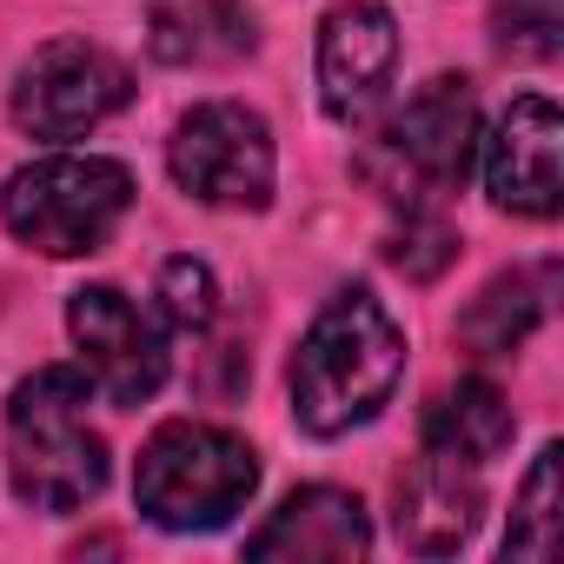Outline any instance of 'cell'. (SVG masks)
I'll return each mask as SVG.
<instances>
[{"label":"cell","instance_id":"4","mask_svg":"<svg viewBox=\"0 0 564 564\" xmlns=\"http://www.w3.org/2000/svg\"><path fill=\"white\" fill-rule=\"evenodd\" d=\"M133 206V180L120 160H94V153H54L34 160L8 180L0 193V213H8L14 239H28L34 252L74 259L107 246V232L127 219Z\"/></svg>","mask_w":564,"mask_h":564},{"label":"cell","instance_id":"14","mask_svg":"<svg viewBox=\"0 0 564 564\" xmlns=\"http://www.w3.org/2000/svg\"><path fill=\"white\" fill-rule=\"evenodd\" d=\"M551 286H557V265H531V272H505L471 300V313L458 319V346L471 359H505L531 339V326L544 319L551 306Z\"/></svg>","mask_w":564,"mask_h":564},{"label":"cell","instance_id":"8","mask_svg":"<svg viewBox=\"0 0 564 564\" xmlns=\"http://www.w3.org/2000/svg\"><path fill=\"white\" fill-rule=\"evenodd\" d=\"M74 346L87 359V379L113 399V405H140L160 392L166 379V339L160 326L120 293V286H80L67 306Z\"/></svg>","mask_w":564,"mask_h":564},{"label":"cell","instance_id":"1","mask_svg":"<svg viewBox=\"0 0 564 564\" xmlns=\"http://www.w3.org/2000/svg\"><path fill=\"white\" fill-rule=\"evenodd\" d=\"M399 372H405V333L366 286H352L313 319V333L293 352V419L313 438H339L392 399Z\"/></svg>","mask_w":564,"mask_h":564},{"label":"cell","instance_id":"9","mask_svg":"<svg viewBox=\"0 0 564 564\" xmlns=\"http://www.w3.org/2000/svg\"><path fill=\"white\" fill-rule=\"evenodd\" d=\"M485 186L518 219H551L564 206V120L544 94H524L498 113L485 140Z\"/></svg>","mask_w":564,"mask_h":564},{"label":"cell","instance_id":"16","mask_svg":"<svg viewBox=\"0 0 564 564\" xmlns=\"http://www.w3.org/2000/svg\"><path fill=\"white\" fill-rule=\"evenodd\" d=\"M557 458H564V452L544 445L538 465H531V478H524V491H518V505H511L505 551L524 557V564H544V557L557 551Z\"/></svg>","mask_w":564,"mask_h":564},{"label":"cell","instance_id":"12","mask_svg":"<svg viewBox=\"0 0 564 564\" xmlns=\"http://www.w3.org/2000/svg\"><path fill=\"white\" fill-rule=\"evenodd\" d=\"M372 551V524H366V505L339 485H306L279 505L252 538H246V557H366Z\"/></svg>","mask_w":564,"mask_h":564},{"label":"cell","instance_id":"10","mask_svg":"<svg viewBox=\"0 0 564 564\" xmlns=\"http://www.w3.org/2000/svg\"><path fill=\"white\" fill-rule=\"evenodd\" d=\"M399 67V21L379 8V0H339L319 28V100L333 120L359 127Z\"/></svg>","mask_w":564,"mask_h":564},{"label":"cell","instance_id":"6","mask_svg":"<svg viewBox=\"0 0 564 564\" xmlns=\"http://www.w3.org/2000/svg\"><path fill=\"white\" fill-rule=\"evenodd\" d=\"M127 100H133V80L107 47L54 41L14 80V127L34 133V140H80L107 113H120Z\"/></svg>","mask_w":564,"mask_h":564},{"label":"cell","instance_id":"2","mask_svg":"<svg viewBox=\"0 0 564 564\" xmlns=\"http://www.w3.org/2000/svg\"><path fill=\"white\" fill-rule=\"evenodd\" d=\"M94 379L74 366H41L8 399V478L34 511H80L107 491V438L87 425Z\"/></svg>","mask_w":564,"mask_h":564},{"label":"cell","instance_id":"11","mask_svg":"<svg viewBox=\"0 0 564 564\" xmlns=\"http://www.w3.org/2000/svg\"><path fill=\"white\" fill-rule=\"evenodd\" d=\"M392 531L405 551L419 557H445L458 551L471 531H478V511H485V491H478V465L471 458H452L438 445H425V458H412L399 471V491H392Z\"/></svg>","mask_w":564,"mask_h":564},{"label":"cell","instance_id":"3","mask_svg":"<svg viewBox=\"0 0 564 564\" xmlns=\"http://www.w3.org/2000/svg\"><path fill=\"white\" fill-rule=\"evenodd\" d=\"M252 491H259L252 445L219 425H193V419L160 425L133 471V505L160 531H219L232 511H246Z\"/></svg>","mask_w":564,"mask_h":564},{"label":"cell","instance_id":"7","mask_svg":"<svg viewBox=\"0 0 564 564\" xmlns=\"http://www.w3.org/2000/svg\"><path fill=\"white\" fill-rule=\"evenodd\" d=\"M173 180L206 206H265L272 199V133L239 100H206L173 133Z\"/></svg>","mask_w":564,"mask_h":564},{"label":"cell","instance_id":"13","mask_svg":"<svg viewBox=\"0 0 564 564\" xmlns=\"http://www.w3.org/2000/svg\"><path fill=\"white\" fill-rule=\"evenodd\" d=\"M246 0H147V47L166 67H226L252 54Z\"/></svg>","mask_w":564,"mask_h":564},{"label":"cell","instance_id":"5","mask_svg":"<svg viewBox=\"0 0 564 564\" xmlns=\"http://www.w3.org/2000/svg\"><path fill=\"white\" fill-rule=\"evenodd\" d=\"M471 140H478V94H471V80L445 74V80L419 87L405 100V113L379 133V147L366 153V180H379V193L412 213L465 180Z\"/></svg>","mask_w":564,"mask_h":564},{"label":"cell","instance_id":"19","mask_svg":"<svg viewBox=\"0 0 564 564\" xmlns=\"http://www.w3.org/2000/svg\"><path fill=\"white\" fill-rule=\"evenodd\" d=\"M452 252H458L452 226H445V219H432L425 206H412V213H405V232L386 246V259H392L405 279H438V272L452 265Z\"/></svg>","mask_w":564,"mask_h":564},{"label":"cell","instance_id":"18","mask_svg":"<svg viewBox=\"0 0 564 564\" xmlns=\"http://www.w3.org/2000/svg\"><path fill=\"white\" fill-rule=\"evenodd\" d=\"M160 306L180 333H206L213 313H219V286H213V272L199 259H166L160 265Z\"/></svg>","mask_w":564,"mask_h":564},{"label":"cell","instance_id":"17","mask_svg":"<svg viewBox=\"0 0 564 564\" xmlns=\"http://www.w3.org/2000/svg\"><path fill=\"white\" fill-rule=\"evenodd\" d=\"M491 34L518 61H551L564 41V0H491Z\"/></svg>","mask_w":564,"mask_h":564},{"label":"cell","instance_id":"15","mask_svg":"<svg viewBox=\"0 0 564 564\" xmlns=\"http://www.w3.org/2000/svg\"><path fill=\"white\" fill-rule=\"evenodd\" d=\"M505 438H511V405H505V392L485 386V379H458V386L425 412V445H438V452H452V458L485 465V458L505 452Z\"/></svg>","mask_w":564,"mask_h":564}]
</instances>
